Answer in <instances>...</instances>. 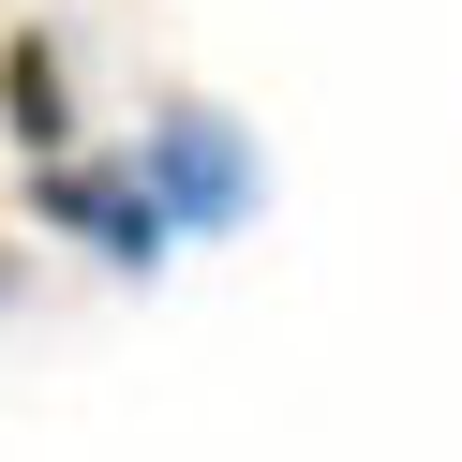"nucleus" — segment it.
Wrapping results in <instances>:
<instances>
[{
  "label": "nucleus",
  "instance_id": "1",
  "mask_svg": "<svg viewBox=\"0 0 462 462\" xmlns=\"http://www.w3.org/2000/svg\"><path fill=\"white\" fill-rule=\"evenodd\" d=\"M120 164L150 180V209L180 224V239H239V224L269 209V150H254V120H224L209 90H164Z\"/></svg>",
  "mask_w": 462,
  "mask_h": 462
},
{
  "label": "nucleus",
  "instance_id": "2",
  "mask_svg": "<svg viewBox=\"0 0 462 462\" xmlns=\"http://www.w3.org/2000/svg\"><path fill=\"white\" fill-rule=\"evenodd\" d=\"M31 239H75L90 269H134V283H150L164 254H180V224L150 209V180H134V164L60 150V164H31Z\"/></svg>",
  "mask_w": 462,
  "mask_h": 462
},
{
  "label": "nucleus",
  "instance_id": "3",
  "mask_svg": "<svg viewBox=\"0 0 462 462\" xmlns=\"http://www.w3.org/2000/svg\"><path fill=\"white\" fill-rule=\"evenodd\" d=\"M75 120H90V105H75V45L45 31V15H15V31H0V134H15V164H60Z\"/></svg>",
  "mask_w": 462,
  "mask_h": 462
},
{
  "label": "nucleus",
  "instance_id": "4",
  "mask_svg": "<svg viewBox=\"0 0 462 462\" xmlns=\"http://www.w3.org/2000/svg\"><path fill=\"white\" fill-rule=\"evenodd\" d=\"M31 299V239H15V224H0V313Z\"/></svg>",
  "mask_w": 462,
  "mask_h": 462
}]
</instances>
